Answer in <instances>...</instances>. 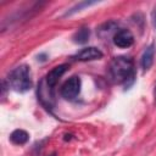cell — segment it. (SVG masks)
Returning a JSON list of instances; mask_svg holds the SVG:
<instances>
[{"mask_svg": "<svg viewBox=\"0 0 156 156\" xmlns=\"http://www.w3.org/2000/svg\"><path fill=\"white\" fill-rule=\"evenodd\" d=\"M28 139H29V135L23 129H16L10 135V140L15 145H23V144H26L28 141Z\"/></svg>", "mask_w": 156, "mask_h": 156, "instance_id": "ba28073f", "label": "cell"}, {"mask_svg": "<svg viewBox=\"0 0 156 156\" xmlns=\"http://www.w3.org/2000/svg\"><path fill=\"white\" fill-rule=\"evenodd\" d=\"M7 87L15 91L24 93L32 88L30 69L27 65H20L15 67L6 78Z\"/></svg>", "mask_w": 156, "mask_h": 156, "instance_id": "7a4b0ae2", "label": "cell"}, {"mask_svg": "<svg viewBox=\"0 0 156 156\" xmlns=\"http://www.w3.org/2000/svg\"><path fill=\"white\" fill-rule=\"evenodd\" d=\"M67 68H68V65L62 63V65H58V66L54 67V68L45 76V78H44L43 82H44V84L46 85V88H48L50 91H52V89H54L55 85L57 84L58 79L63 76V73L67 71Z\"/></svg>", "mask_w": 156, "mask_h": 156, "instance_id": "277c9868", "label": "cell"}, {"mask_svg": "<svg viewBox=\"0 0 156 156\" xmlns=\"http://www.w3.org/2000/svg\"><path fill=\"white\" fill-rule=\"evenodd\" d=\"M155 51H156V48H155V44H150L143 52V56H141V60H140V63H141V68L144 71H147L151 68L152 63H154V58H155Z\"/></svg>", "mask_w": 156, "mask_h": 156, "instance_id": "52a82bcc", "label": "cell"}, {"mask_svg": "<svg viewBox=\"0 0 156 156\" xmlns=\"http://www.w3.org/2000/svg\"><path fill=\"white\" fill-rule=\"evenodd\" d=\"M108 77L115 84L129 88L134 83L135 67L132 57L117 56L108 65Z\"/></svg>", "mask_w": 156, "mask_h": 156, "instance_id": "6da1fadb", "label": "cell"}, {"mask_svg": "<svg viewBox=\"0 0 156 156\" xmlns=\"http://www.w3.org/2000/svg\"><path fill=\"white\" fill-rule=\"evenodd\" d=\"M117 22H115V21H108V22H105L104 24H101L100 27H99V29H98V34L101 37V38H106L107 35H110L111 33H113L115 32V29L117 28ZM117 32V30H116ZM115 32V33H116Z\"/></svg>", "mask_w": 156, "mask_h": 156, "instance_id": "9c48e42d", "label": "cell"}, {"mask_svg": "<svg viewBox=\"0 0 156 156\" xmlns=\"http://www.w3.org/2000/svg\"><path fill=\"white\" fill-rule=\"evenodd\" d=\"M95 4H98V2H96V1H82V2L77 4L74 7H72L69 11H67V12L65 13V16H71V15L78 12V11H82V9H84V7H89V6L95 5Z\"/></svg>", "mask_w": 156, "mask_h": 156, "instance_id": "8fae6325", "label": "cell"}, {"mask_svg": "<svg viewBox=\"0 0 156 156\" xmlns=\"http://www.w3.org/2000/svg\"><path fill=\"white\" fill-rule=\"evenodd\" d=\"M134 43V35L129 29H119L113 34V44L117 48L127 49Z\"/></svg>", "mask_w": 156, "mask_h": 156, "instance_id": "5b68a950", "label": "cell"}, {"mask_svg": "<svg viewBox=\"0 0 156 156\" xmlns=\"http://www.w3.org/2000/svg\"><path fill=\"white\" fill-rule=\"evenodd\" d=\"M151 22H152L154 28L156 29V6H155V9H154V11L151 13Z\"/></svg>", "mask_w": 156, "mask_h": 156, "instance_id": "7c38bea8", "label": "cell"}, {"mask_svg": "<svg viewBox=\"0 0 156 156\" xmlns=\"http://www.w3.org/2000/svg\"><path fill=\"white\" fill-rule=\"evenodd\" d=\"M154 101H155V105H156V83H155V88H154Z\"/></svg>", "mask_w": 156, "mask_h": 156, "instance_id": "4fadbf2b", "label": "cell"}, {"mask_svg": "<svg viewBox=\"0 0 156 156\" xmlns=\"http://www.w3.org/2000/svg\"><path fill=\"white\" fill-rule=\"evenodd\" d=\"M90 37V30L87 27H82L79 28L74 34H73V41L76 44H85L89 40Z\"/></svg>", "mask_w": 156, "mask_h": 156, "instance_id": "30bf717a", "label": "cell"}, {"mask_svg": "<svg viewBox=\"0 0 156 156\" xmlns=\"http://www.w3.org/2000/svg\"><path fill=\"white\" fill-rule=\"evenodd\" d=\"M104 56V54L101 52L100 49L95 48V46H88V48H83L82 50H79L73 58L77 61H94V60H100Z\"/></svg>", "mask_w": 156, "mask_h": 156, "instance_id": "8992f818", "label": "cell"}, {"mask_svg": "<svg viewBox=\"0 0 156 156\" xmlns=\"http://www.w3.org/2000/svg\"><path fill=\"white\" fill-rule=\"evenodd\" d=\"M80 78L77 76H72L61 85L60 94L66 100H74L80 93Z\"/></svg>", "mask_w": 156, "mask_h": 156, "instance_id": "3957f363", "label": "cell"}]
</instances>
